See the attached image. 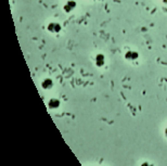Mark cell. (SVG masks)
Segmentation results:
<instances>
[{
  "label": "cell",
  "instance_id": "obj_9",
  "mask_svg": "<svg viewBox=\"0 0 167 166\" xmlns=\"http://www.w3.org/2000/svg\"><path fill=\"white\" fill-rule=\"evenodd\" d=\"M164 2H165V3H167V0H164Z\"/></svg>",
  "mask_w": 167,
  "mask_h": 166
},
{
  "label": "cell",
  "instance_id": "obj_3",
  "mask_svg": "<svg viewBox=\"0 0 167 166\" xmlns=\"http://www.w3.org/2000/svg\"><path fill=\"white\" fill-rule=\"evenodd\" d=\"M75 7H76L75 1H69V2L66 3V5L64 7V10L66 11V12H70V11L73 10Z\"/></svg>",
  "mask_w": 167,
  "mask_h": 166
},
{
  "label": "cell",
  "instance_id": "obj_8",
  "mask_svg": "<svg viewBox=\"0 0 167 166\" xmlns=\"http://www.w3.org/2000/svg\"><path fill=\"white\" fill-rule=\"evenodd\" d=\"M165 134H166V136H167V128H166V130H165Z\"/></svg>",
  "mask_w": 167,
  "mask_h": 166
},
{
  "label": "cell",
  "instance_id": "obj_4",
  "mask_svg": "<svg viewBox=\"0 0 167 166\" xmlns=\"http://www.w3.org/2000/svg\"><path fill=\"white\" fill-rule=\"evenodd\" d=\"M41 86H43V89H49V88H51V87L53 86V83H52L51 79L47 78V79H45V81H43V83L41 84Z\"/></svg>",
  "mask_w": 167,
  "mask_h": 166
},
{
  "label": "cell",
  "instance_id": "obj_5",
  "mask_svg": "<svg viewBox=\"0 0 167 166\" xmlns=\"http://www.w3.org/2000/svg\"><path fill=\"white\" fill-rule=\"evenodd\" d=\"M139 57V54L137 53V52H134V51H129V52H127L126 53V59L128 60H136L137 58Z\"/></svg>",
  "mask_w": 167,
  "mask_h": 166
},
{
  "label": "cell",
  "instance_id": "obj_2",
  "mask_svg": "<svg viewBox=\"0 0 167 166\" xmlns=\"http://www.w3.org/2000/svg\"><path fill=\"white\" fill-rule=\"evenodd\" d=\"M49 107H51V109H57V107H59L60 105V101L58 99H51L48 103Z\"/></svg>",
  "mask_w": 167,
  "mask_h": 166
},
{
  "label": "cell",
  "instance_id": "obj_7",
  "mask_svg": "<svg viewBox=\"0 0 167 166\" xmlns=\"http://www.w3.org/2000/svg\"><path fill=\"white\" fill-rule=\"evenodd\" d=\"M141 166H153L152 164H150L149 162H143L142 164H141Z\"/></svg>",
  "mask_w": 167,
  "mask_h": 166
},
{
  "label": "cell",
  "instance_id": "obj_1",
  "mask_svg": "<svg viewBox=\"0 0 167 166\" xmlns=\"http://www.w3.org/2000/svg\"><path fill=\"white\" fill-rule=\"evenodd\" d=\"M48 29L50 32H59L60 29H61V26L58 23H51V24H49Z\"/></svg>",
  "mask_w": 167,
  "mask_h": 166
},
{
  "label": "cell",
  "instance_id": "obj_6",
  "mask_svg": "<svg viewBox=\"0 0 167 166\" xmlns=\"http://www.w3.org/2000/svg\"><path fill=\"white\" fill-rule=\"evenodd\" d=\"M96 62H97L98 66H102L104 64V57L102 54H98L97 58H96Z\"/></svg>",
  "mask_w": 167,
  "mask_h": 166
}]
</instances>
